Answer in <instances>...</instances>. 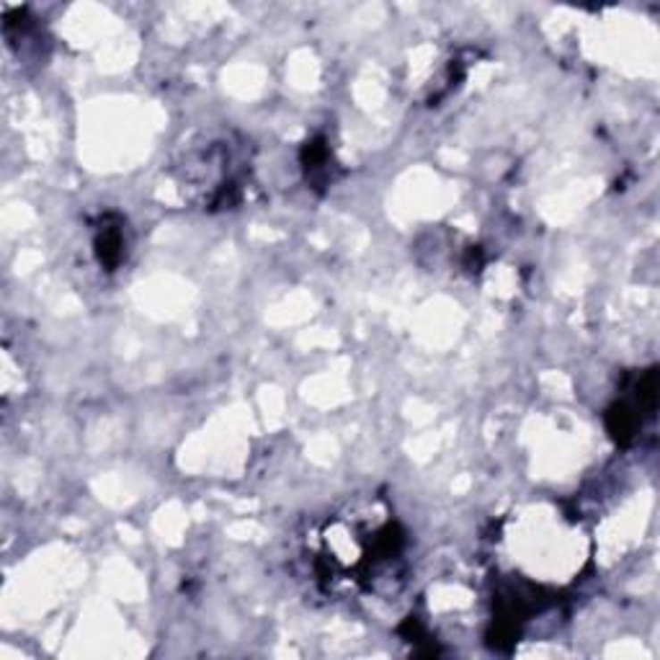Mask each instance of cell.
Returning <instances> with one entry per match:
<instances>
[{
    "mask_svg": "<svg viewBox=\"0 0 660 660\" xmlns=\"http://www.w3.org/2000/svg\"><path fill=\"white\" fill-rule=\"evenodd\" d=\"M96 253H98V261L109 269H116L124 258V235L121 230L114 225H106V228L98 230L96 235Z\"/></svg>",
    "mask_w": 660,
    "mask_h": 660,
    "instance_id": "6da1fadb",
    "label": "cell"
}]
</instances>
